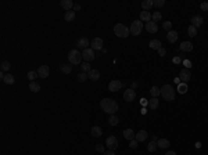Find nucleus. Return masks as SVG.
Instances as JSON below:
<instances>
[{
  "mask_svg": "<svg viewBox=\"0 0 208 155\" xmlns=\"http://www.w3.org/2000/svg\"><path fill=\"white\" fill-rule=\"evenodd\" d=\"M29 90L32 91V93H38L40 90V85L38 82H31L29 83Z\"/></svg>",
  "mask_w": 208,
  "mask_h": 155,
  "instance_id": "29",
  "label": "nucleus"
},
{
  "mask_svg": "<svg viewBox=\"0 0 208 155\" xmlns=\"http://www.w3.org/2000/svg\"><path fill=\"white\" fill-rule=\"evenodd\" d=\"M114 33L118 37H128L130 33V29L128 26H125L124 24H117L114 26Z\"/></svg>",
  "mask_w": 208,
  "mask_h": 155,
  "instance_id": "4",
  "label": "nucleus"
},
{
  "mask_svg": "<svg viewBox=\"0 0 208 155\" xmlns=\"http://www.w3.org/2000/svg\"><path fill=\"white\" fill-rule=\"evenodd\" d=\"M136 98V93L133 89H126L125 93H124V100L128 101V103H132L133 100Z\"/></svg>",
  "mask_w": 208,
  "mask_h": 155,
  "instance_id": "10",
  "label": "nucleus"
},
{
  "mask_svg": "<svg viewBox=\"0 0 208 155\" xmlns=\"http://www.w3.org/2000/svg\"><path fill=\"white\" fill-rule=\"evenodd\" d=\"M49 73H50V69H49L47 65H42V67H39V69H38V75H39V78H42V79H46L47 76H49Z\"/></svg>",
  "mask_w": 208,
  "mask_h": 155,
  "instance_id": "11",
  "label": "nucleus"
},
{
  "mask_svg": "<svg viewBox=\"0 0 208 155\" xmlns=\"http://www.w3.org/2000/svg\"><path fill=\"white\" fill-rule=\"evenodd\" d=\"M64 19L67 22H72L75 19V11H67L64 14Z\"/></svg>",
  "mask_w": 208,
  "mask_h": 155,
  "instance_id": "26",
  "label": "nucleus"
},
{
  "mask_svg": "<svg viewBox=\"0 0 208 155\" xmlns=\"http://www.w3.org/2000/svg\"><path fill=\"white\" fill-rule=\"evenodd\" d=\"M60 69L63 73H69L72 71V64H63L60 67Z\"/></svg>",
  "mask_w": 208,
  "mask_h": 155,
  "instance_id": "30",
  "label": "nucleus"
},
{
  "mask_svg": "<svg viewBox=\"0 0 208 155\" xmlns=\"http://www.w3.org/2000/svg\"><path fill=\"white\" fill-rule=\"evenodd\" d=\"M147 105L150 107L151 109H157V108H158V105H160V103H158V100H157L155 97H153L150 101H148V104H147Z\"/></svg>",
  "mask_w": 208,
  "mask_h": 155,
  "instance_id": "31",
  "label": "nucleus"
},
{
  "mask_svg": "<svg viewBox=\"0 0 208 155\" xmlns=\"http://www.w3.org/2000/svg\"><path fill=\"white\" fill-rule=\"evenodd\" d=\"M151 17H153V15H151V13L150 11H142V13H140V21H146V22H150L151 21Z\"/></svg>",
  "mask_w": 208,
  "mask_h": 155,
  "instance_id": "19",
  "label": "nucleus"
},
{
  "mask_svg": "<svg viewBox=\"0 0 208 155\" xmlns=\"http://www.w3.org/2000/svg\"><path fill=\"white\" fill-rule=\"evenodd\" d=\"M146 31H147L148 33H157L158 31V25L155 24L154 21H150L146 24Z\"/></svg>",
  "mask_w": 208,
  "mask_h": 155,
  "instance_id": "14",
  "label": "nucleus"
},
{
  "mask_svg": "<svg viewBox=\"0 0 208 155\" xmlns=\"http://www.w3.org/2000/svg\"><path fill=\"white\" fill-rule=\"evenodd\" d=\"M161 96L165 101H173L175 100V89L172 85H164L161 87Z\"/></svg>",
  "mask_w": 208,
  "mask_h": 155,
  "instance_id": "2",
  "label": "nucleus"
},
{
  "mask_svg": "<svg viewBox=\"0 0 208 155\" xmlns=\"http://www.w3.org/2000/svg\"><path fill=\"white\" fill-rule=\"evenodd\" d=\"M118 122H119V119H118V116L117 115H111L110 116V119H108V123H110L111 126H117Z\"/></svg>",
  "mask_w": 208,
  "mask_h": 155,
  "instance_id": "34",
  "label": "nucleus"
},
{
  "mask_svg": "<svg viewBox=\"0 0 208 155\" xmlns=\"http://www.w3.org/2000/svg\"><path fill=\"white\" fill-rule=\"evenodd\" d=\"M87 76H89V79H92V80H99L100 79V72H99L97 69H92V71L87 73Z\"/></svg>",
  "mask_w": 208,
  "mask_h": 155,
  "instance_id": "25",
  "label": "nucleus"
},
{
  "mask_svg": "<svg viewBox=\"0 0 208 155\" xmlns=\"http://www.w3.org/2000/svg\"><path fill=\"white\" fill-rule=\"evenodd\" d=\"M154 6V0H144L142 1V8L144 11H150V8Z\"/></svg>",
  "mask_w": 208,
  "mask_h": 155,
  "instance_id": "20",
  "label": "nucleus"
},
{
  "mask_svg": "<svg viewBox=\"0 0 208 155\" xmlns=\"http://www.w3.org/2000/svg\"><path fill=\"white\" fill-rule=\"evenodd\" d=\"M180 50L191 51V50H193V44H191L190 42H183V43H180Z\"/></svg>",
  "mask_w": 208,
  "mask_h": 155,
  "instance_id": "28",
  "label": "nucleus"
},
{
  "mask_svg": "<svg viewBox=\"0 0 208 155\" xmlns=\"http://www.w3.org/2000/svg\"><path fill=\"white\" fill-rule=\"evenodd\" d=\"M203 22H204V18L201 15H194L193 18H191V25H194L196 28H200L203 25Z\"/></svg>",
  "mask_w": 208,
  "mask_h": 155,
  "instance_id": "15",
  "label": "nucleus"
},
{
  "mask_svg": "<svg viewBox=\"0 0 208 155\" xmlns=\"http://www.w3.org/2000/svg\"><path fill=\"white\" fill-rule=\"evenodd\" d=\"M82 57L83 60H85V62H89V61H93L94 57H96V54H94V50L93 49H86V50L82 51Z\"/></svg>",
  "mask_w": 208,
  "mask_h": 155,
  "instance_id": "7",
  "label": "nucleus"
},
{
  "mask_svg": "<svg viewBox=\"0 0 208 155\" xmlns=\"http://www.w3.org/2000/svg\"><path fill=\"white\" fill-rule=\"evenodd\" d=\"M179 79H180V82L182 83H187L191 79L190 71H189V69H182V71L179 72Z\"/></svg>",
  "mask_w": 208,
  "mask_h": 155,
  "instance_id": "9",
  "label": "nucleus"
},
{
  "mask_svg": "<svg viewBox=\"0 0 208 155\" xmlns=\"http://www.w3.org/2000/svg\"><path fill=\"white\" fill-rule=\"evenodd\" d=\"M148 133L146 132V130H140V132H137L136 136H135V140H137L139 143H142V141H144L146 139H147Z\"/></svg>",
  "mask_w": 208,
  "mask_h": 155,
  "instance_id": "17",
  "label": "nucleus"
},
{
  "mask_svg": "<svg viewBox=\"0 0 208 155\" xmlns=\"http://www.w3.org/2000/svg\"><path fill=\"white\" fill-rule=\"evenodd\" d=\"M72 10H74V11H79V10H81V6H79V4H74V8H72Z\"/></svg>",
  "mask_w": 208,
  "mask_h": 155,
  "instance_id": "49",
  "label": "nucleus"
},
{
  "mask_svg": "<svg viewBox=\"0 0 208 155\" xmlns=\"http://www.w3.org/2000/svg\"><path fill=\"white\" fill-rule=\"evenodd\" d=\"M165 155H176V152H175V151H168Z\"/></svg>",
  "mask_w": 208,
  "mask_h": 155,
  "instance_id": "50",
  "label": "nucleus"
},
{
  "mask_svg": "<svg viewBox=\"0 0 208 155\" xmlns=\"http://www.w3.org/2000/svg\"><path fill=\"white\" fill-rule=\"evenodd\" d=\"M60 4H61V7L67 11H71L72 8H74V3H72L71 0H61Z\"/></svg>",
  "mask_w": 208,
  "mask_h": 155,
  "instance_id": "18",
  "label": "nucleus"
},
{
  "mask_svg": "<svg viewBox=\"0 0 208 155\" xmlns=\"http://www.w3.org/2000/svg\"><path fill=\"white\" fill-rule=\"evenodd\" d=\"M82 60H83L82 53H81L79 50H76V49H72V50L68 53V61H69V64L78 65V64H81V61H82Z\"/></svg>",
  "mask_w": 208,
  "mask_h": 155,
  "instance_id": "3",
  "label": "nucleus"
},
{
  "mask_svg": "<svg viewBox=\"0 0 208 155\" xmlns=\"http://www.w3.org/2000/svg\"><path fill=\"white\" fill-rule=\"evenodd\" d=\"M87 78H89V76H87L85 72H81L78 76H76V79H78V82H85V80H86Z\"/></svg>",
  "mask_w": 208,
  "mask_h": 155,
  "instance_id": "40",
  "label": "nucleus"
},
{
  "mask_svg": "<svg viewBox=\"0 0 208 155\" xmlns=\"http://www.w3.org/2000/svg\"><path fill=\"white\" fill-rule=\"evenodd\" d=\"M103 39L101 37H94L93 40H92V43H90V49H93L94 51L96 50H103Z\"/></svg>",
  "mask_w": 208,
  "mask_h": 155,
  "instance_id": "8",
  "label": "nucleus"
},
{
  "mask_svg": "<svg viewBox=\"0 0 208 155\" xmlns=\"http://www.w3.org/2000/svg\"><path fill=\"white\" fill-rule=\"evenodd\" d=\"M106 145L108 147V150L114 151V150H117V148H118V139H117L115 136L107 137V140H106Z\"/></svg>",
  "mask_w": 208,
  "mask_h": 155,
  "instance_id": "6",
  "label": "nucleus"
},
{
  "mask_svg": "<svg viewBox=\"0 0 208 155\" xmlns=\"http://www.w3.org/2000/svg\"><path fill=\"white\" fill-rule=\"evenodd\" d=\"M121 87H122V83L119 82V80H111L110 85H108V89H110V91H112V93L118 91Z\"/></svg>",
  "mask_w": 208,
  "mask_h": 155,
  "instance_id": "13",
  "label": "nucleus"
},
{
  "mask_svg": "<svg viewBox=\"0 0 208 155\" xmlns=\"http://www.w3.org/2000/svg\"><path fill=\"white\" fill-rule=\"evenodd\" d=\"M129 145H130V148H137V145H139V141L133 139V140H130V144Z\"/></svg>",
  "mask_w": 208,
  "mask_h": 155,
  "instance_id": "44",
  "label": "nucleus"
},
{
  "mask_svg": "<svg viewBox=\"0 0 208 155\" xmlns=\"http://www.w3.org/2000/svg\"><path fill=\"white\" fill-rule=\"evenodd\" d=\"M150 93H151V96H153V97L157 98L158 96L161 94V89H160V87H157V86H153L150 89Z\"/></svg>",
  "mask_w": 208,
  "mask_h": 155,
  "instance_id": "33",
  "label": "nucleus"
},
{
  "mask_svg": "<svg viewBox=\"0 0 208 155\" xmlns=\"http://www.w3.org/2000/svg\"><path fill=\"white\" fill-rule=\"evenodd\" d=\"M2 80H3L6 85H13V83L15 82V78L11 75V73H6V75L3 76V79H2Z\"/></svg>",
  "mask_w": 208,
  "mask_h": 155,
  "instance_id": "24",
  "label": "nucleus"
},
{
  "mask_svg": "<svg viewBox=\"0 0 208 155\" xmlns=\"http://www.w3.org/2000/svg\"><path fill=\"white\" fill-rule=\"evenodd\" d=\"M135 136H136V134H135V132H133L132 129H125L124 130V137H125L126 140H133V139H135Z\"/></svg>",
  "mask_w": 208,
  "mask_h": 155,
  "instance_id": "23",
  "label": "nucleus"
},
{
  "mask_svg": "<svg viewBox=\"0 0 208 155\" xmlns=\"http://www.w3.org/2000/svg\"><path fill=\"white\" fill-rule=\"evenodd\" d=\"M165 4V0H154V6L155 7H162Z\"/></svg>",
  "mask_w": 208,
  "mask_h": 155,
  "instance_id": "43",
  "label": "nucleus"
},
{
  "mask_svg": "<svg viewBox=\"0 0 208 155\" xmlns=\"http://www.w3.org/2000/svg\"><path fill=\"white\" fill-rule=\"evenodd\" d=\"M178 37H179V35H178L176 31H169V32L167 33V39H168L169 43H175L176 40H178Z\"/></svg>",
  "mask_w": 208,
  "mask_h": 155,
  "instance_id": "16",
  "label": "nucleus"
},
{
  "mask_svg": "<svg viewBox=\"0 0 208 155\" xmlns=\"http://www.w3.org/2000/svg\"><path fill=\"white\" fill-rule=\"evenodd\" d=\"M10 68H11V64L8 61L2 62V69H3V71H10Z\"/></svg>",
  "mask_w": 208,
  "mask_h": 155,
  "instance_id": "42",
  "label": "nucleus"
},
{
  "mask_svg": "<svg viewBox=\"0 0 208 155\" xmlns=\"http://www.w3.org/2000/svg\"><path fill=\"white\" fill-rule=\"evenodd\" d=\"M38 76L39 75H38V72H35V71H29L28 72V79L31 80V82H35V79L38 78Z\"/></svg>",
  "mask_w": 208,
  "mask_h": 155,
  "instance_id": "39",
  "label": "nucleus"
},
{
  "mask_svg": "<svg viewBox=\"0 0 208 155\" xmlns=\"http://www.w3.org/2000/svg\"><path fill=\"white\" fill-rule=\"evenodd\" d=\"M187 83H179V87H178V91H179L180 94H183V93H186L187 91Z\"/></svg>",
  "mask_w": 208,
  "mask_h": 155,
  "instance_id": "36",
  "label": "nucleus"
},
{
  "mask_svg": "<svg viewBox=\"0 0 208 155\" xmlns=\"http://www.w3.org/2000/svg\"><path fill=\"white\" fill-rule=\"evenodd\" d=\"M157 145L158 148H169V145H171V143H169V140H167V139H160V140L157 141Z\"/></svg>",
  "mask_w": 208,
  "mask_h": 155,
  "instance_id": "22",
  "label": "nucleus"
},
{
  "mask_svg": "<svg viewBox=\"0 0 208 155\" xmlns=\"http://www.w3.org/2000/svg\"><path fill=\"white\" fill-rule=\"evenodd\" d=\"M148 46H150V49H153V50H160L161 49V42L158 39H154V40H150V43H148Z\"/></svg>",
  "mask_w": 208,
  "mask_h": 155,
  "instance_id": "21",
  "label": "nucleus"
},
{
  "mask_svg": "<svg viewBox=\"0 0 208 155\" xmlns=\"http://www.w3.org/2000/svg\"><path fill=\"white\" fill-rule=\"evenodd\" d=\"M157 148H158V145H157V141H151L150 144L147 145V150H148V151H150V152H154L155 150H157Z\"/></svg>",
  "mask_w": 208,
  "mask_h": 155,
  "instance_id": "38",
  "label": "nucleus"
},
{
  "mask_svg": "<svg viewBox=\"0 0 208 155\" xmlns=\"http://www.w3.org/2000/svg\"><path fill=\"white\" fill-rule=\"evenodd\" d=\"M89 44H90V42L87 40V37H79L78 42H76V46H78L79 49H83V50L89 49Z\"/></svg>",
  "mask_w": 208,
  "mask_h": 155,
  "instance_id": "12",
  "label": "nucleus"
},
{
  "mask_svg": "<svg viewBox=\"0 0 208 155\" xmlns=\"http://www.w3.org/2000/svg\"><path fill=\"white\" fill-rule=\"evenodd\" d=\"M187 35L190 37H194L196 35H197V28L194 25H189V28H187Z\"/></svg>",
  "mask_w": 208,
  "mask_h": 155,
  "instance_id": "32",
  "label": "nucleus"
},
{
  "mask_svg": "<svg viewBox=\"0 0 208 155\" xmlns=\"http://www.w3.org/2000/svg\"><path fill=\"white\" fill-rule=\"evenodd\" d=\"M200 7H201V10H203V11H207V13H208V3H205V1H204V3H201Z\"/></svg>",
  "mask_w": 208,
  "mask_h": 155,
  "instance_id": "46",
  "label": "nucleus"
},
{
  "mask_svg": "<svg viewBox=\"0 0 208 155\" xmlns=\"http://www.w3.org/2000/svg\"><path fill=\"white\" fill-rule=\"evenodd\" d=\"M90 133H92L93 137H100L101 134H103V130H101V127H99V126H93L92 130H90Z\"/></svg>",
  "mask_w": 208,
  "mask_h": 155,
  "instance_id": "27",
  "label": "nucleus"
},
{
  "mask_svg": "<svg viewBox=\"0 0 208 155\" xmlns=\"http://www.w3.org/2000/svg\"><path fill=\"white\" fill-rule=\"evenodd\" d=\"M142 29H143V24H142V21H140V19L133 21L132 24H130V35H133V36H137V35H140V33H142Z\"/></svg>",
  "mask_w": 208,
  "mask_h": 155,
  "instance_id": "5",
  "label": "nucleus"
},
{
  "mask_svg": "<svg viewBox=\"0 0 208 155\" xmlns=\"http://www.w3.org/2000/svg\"><path fill=\"white\" fill-rule=\"evenodd\" d=\"M100 107H101V109H103L104 112L111 114V115H114L115 112L119 109L118 103H117L115 100H112V98H103V100L100 101Z\"/></svg>",
  "mask_w": 208,
  "mask_h": 155,
  "instance_id": "1",
  "label": "nucleus"
},
{
  "mask_svg": "<svg viewBox=\"0 0 208 155\" xmlns=\"http://www.w3.org/2000/svg\"><path fill=\"white\" fill-rule=\"evenodd\" d=\"M96 151L97 152H101V154H104V147L101 144H97L96 145Z\"/></svg>",
  "mask_w": 208,
  "mask_h": 155,
  "instance_id": "45",
  "label": "nucleus"
},
{
  "mask_svg": "<svg viewBox=\"0 0 208 155\" xmlns=\"http://www.w3.org/2000/svg\"><path fill=\"white\" fill-rule=\"evenodd\" d=\"M161 18H162L161 13H160V11H155L154 14H153V17H151V21H154L155 24H157L158 21H161Z\"/></svg>",
  "mask_w": 208,
  "mask_h": 155,
  "instance_id": "35",
  "label": "nucleus"
},
{
  "mask_svg": "<svg viewBox=\"0 0 208 155\" xmlns=\"http://www.w3.org/2000/svg\"><path fill=\"white\" fill-rule=\"evenodd\" d=\"M81 68H82V72H85V73H89L90 71H92V68H90L89 62H83V64L81 65Z\"/></svg>",
  "mask_w": 208,
  "mask_h": 155,
  "instance_id": "37",
  "label": "nucleus"
},
{
  "mask_svg": "<svg viewBox=\"0 0 208 155\" xmlns=\"http://www.w3.org/2000/svg\"><path fill=\"white\" fill-rule=\"evenodd\" d=\"M165 53H167V51H165V49H162V47H161V49H160V50H158V54L161 55V57H164V55H165Z\"/></svg>",
  "mask_w": 208,
  "mask_h": 155,
  "instance_id": "47",
  "label": "nucleus"
},
{
  "mask_svg": "<svg viewBox=\"0 0 208 155\" xmlns=\"http://www.w3.org/2000/svg\"><path fill=\"white\" fill-rule=\"evenodd\" d=\"M162 26H164V29H165V31H168V32H169V31H172V22H171V21H165Z\"/></svg>",
  "mask_w": 208,
  "mask_h": 155,
  "instance_id": "41",
  "label": "nucleus"
},
{
  "mask_svg": "<svg viewBox=\"0 0 208 155\" xmlns=\"http://www.w3.org/2000/svg\"><path fill=\"white\" fill-rule=\"evenodd\" d=\"M103 155H115V152H114V151H111V150H108V151H106Z\"/></svg>",
  "mask_w": 208,
  "mask_h": 155,
  "instance_id": "48",
  "label": "nucleus"
}]
</instances>
